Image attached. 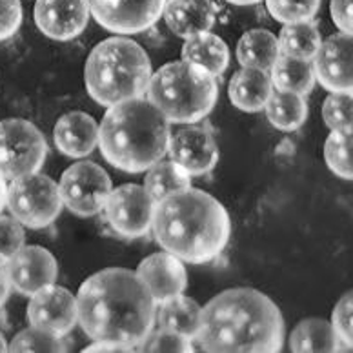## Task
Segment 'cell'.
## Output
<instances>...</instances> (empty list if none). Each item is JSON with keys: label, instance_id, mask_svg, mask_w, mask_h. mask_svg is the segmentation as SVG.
<instances>
[{"label": "cell", "instance_id": "obj_3", "mask_svg": "<svg viewBox=\"0 0 353 353\" xmlns=\"http://www.w3.org/2000/svg\"><path fill=\"white\" fill-rule=\"evenodd\" d=\"M152 230L164 252L182 263L208 264L226 250L232 221L217 199L190 186L155 202Z\"/></svg>", "mask_w": 353, "mask_h": 353}, {"label": "cell", "instance_id": "obj_36", "mask_svg": "<svg viewBox=\"0 0 353 353\" xmlns=\"http://www.w3.org/2000/svg\"><path fill=\"white\" fill-rule=\"evenodd\" d=\"M22 24L21 0H0V41L10 39Z\"/></svg>", "mask_w": 353, "mask_h": 353}, {"label": "cell", "instance_id": "obj_35", "mask_svg": "<svg viewBox=\"0 0 353 353\" xmlns=\"http://www.w3.org/2000/svg\"><path fill=\"white\" fill-rule=\"evenodd\" d=\"M24 246V228L17 219L0 215V259H11Z\"/></svg>", "mask_w": 353, "mask_h": 353}, {"label": "cell", "instance_id": "obj_16", "mask_svg": "<svg viewBox=\"0 0 353 353\" xmlns=\"http://www.w3.org/2000/svg\"><path fill=\"white\" fill-rule=\"evenodd\" d=\"M88 0H37V28L53 41L68 42L86 30L90 22Z\"/></svg>", "mask_w": 353, "mask_h": 353}, {"label": "cell", "instance_id": "obj_33", "mask_svg": "<svg viewBox=\"0 0 353 353\" xmlns=\"http://www.w3.org/2000/svg\"><path fill=\"white\" fill-rule=\"evenodd\" d=\"M139 350L141 352L148 353H186L193 352L192 341L176 335V333L170 332V330H157L148 335L141 344H139Z\"/></svg>", "mask_w": 353, "mask_h": 353}, {"label": "cell", "instance_id": "obj_41", "mask_svg": "<svg viewBox=\"0 0 353 353\" xmlns=\"http://www.w3.org/2000/svg\"><path fill=\"white\" fill-rule=\"evenodd\" d=\"M226 2L235 6H252V4H259L261 0H226Z\"/></svg>", "mask_w": 353, "mask_h": 353}, {"label": "cell", "instance_id": "obj_13", "mask_svg": "<svg viewBox=\"0 0 353 353\" xmlns=\"http://www.w3.org/2000/svg\"><path fill=\"white\" fill-rule=\"evenodd\" d=\"M352 35L335 33L321 42L313 57V73L315 81L330 93H348L352 95Z\"/></svg>", "mask_w": 353, "mask_h": 353}, {"label": "cell", "instance_id": "obj_19", "mask_svg": "<svg viewBox=\"0 0 353 353\" xmlns=\"http://www.w3.org/2000/svg\"><path fill=\"white\" fill-rule=\"evenodd\" d=\"M162 15L170 31L188 39L212 30L217 21V8L212 0H166Z\"/></svg>", "mask_w": 353, "mask_h": 353}, {"label": "cell", "instance_id": "obj_4", "mask_svg": "<svg viewBox=\"0 0 353 353\" xmlns=\"http://www.w3.org/2000/svg\"><path fill=\"white\" fill-rule=\"evenodd\" d=\"M170 137L166 117L152 102L137 97L108 108L97 146L117 170L142 173L166 155Z\"/></svg>", "mask_w": 353, "mask_h": 353}, {"label": "cell", "instance_id": "obj_28", "mask_svg": "<svg viewBox=\"0 0 353 353\" xmlns=\"http://www.w3.org/2000/svg\"><path fill=\"white\" fill-rule=\"evenodd\" d=\"M146 172L144 190L152 197L153 202L162 201V199L172 195V193L181 192V190H186V188L192 186L190 175L172 161H159Z\"/></svg>", "mask_w": 353, "mask_h": 353}, {"label": "cell", "instance_id": "obj_14", "mask_svg": "<svg viewBox=\"0 0 353 353\" xmlns=\"http://www.w3.org/2000/svg\"><path fill=\"white\" fill-rule=\"evenodd\" d=\"M168 153L172 162L190 176L212 172L219 161L217 141L204 128L186 124L175 135L170 137Z\"/></svg>", "mask_w": 353, "mask_h": 353}, {"label": "cell", "instance_id": "obj_10", "mask_svg": "<svg viewBox=\"0 0 353 353\" xmlns=\"http://www.w3.org/2000/svg\"><path fill=\"white\" fill-rule=\"evenodd\" d=\"M155 202L144 186L122 184L111 190L104 212L113 232L126 239L144 237L152 232Z\"/></svg>", "mask_w": 353, "mask_h": 353}, {"label": "cell", "instance_id": "obj_30", "mask_svg": "<svg viewBox=\"0 0 353 353\" xmlns=\"http://www.w3.org/2000/svg\"><path fill=\"white\" fill-rule=\"evenodd\" d=\"M8 352L11 353H61L66 352V344L61 337H55L51 333L31 326L22 330L8 344Z\"/></svg>", "mask_w": 353, "mask_h": 353}, {"label": "cell", "instance_id": "obj_15", "mask_svg": "<svg viewBox=\"0 0 353 353\" xmlns=\"http://www.w3.org/2000/svg\"><path fill=\"white\" fill-rule=\"evenodd\" d=\"M10 284L22 295H33L42 288L55 284L59 266L53 253L42 246H22L6 261Z\"/></svg>", "mask_w": 353, "mask_h": 353}, {"label": "cell", "instance_id": "obj_29", "mask_svg": "<svg viewBox=\"0 0 353 353\" xmlns=\"http://www.w3.org/2000/svg\"><path fill=\"white\" fill-rule=\"evenodd\" d=\"M352 132H332L324 144V159L333 173L341 179H353Z\"/></svg>", "mask_w": 353, "mask_h": 353}, {"label": "cell", "instance_id": "obj_37", "mask_svg": "<svg viewBox=\"0 0 353 353\" xmlns=\"http://www.w3.org/2000/svg\"><path fill=\"white\" fill-rule=\"evenodd\" d=\"M352 2L353 0H332L330 2V13L332 21L335 22L341 33L352 35L353 22H352Z\"/></svg>", "mask_w": 353, "mask_h": 353}, {"label": "cell", "instance_id": "obj_1", "mask_svg": "<svg viewBox=\"0 0 353 353\" xmlns=\"http://www.w3.org/2000/svg\"><path fill=\"white\" fill-rule=\"evenodd\" d=\"M77 312L81 328L97 343L139 348L152 333L157 303L137 272L106 268L79 288Z\"/></svg>", "mask_w": 353, "mask_h": 353}, {"label": "cell", "instance_id": "obj_2", "mask_svg": "<svg viewBox=\"0 0 353 353\" xmlns=\"http://www.w3.org/2000/svg\"><path fill=\"white\" fill-rule=\"evenodd\" d=\"M197 341L210 353H277L284 344L283 313L257 290H226L202 310Z\"/></svg>", "mask_w": 353, "mask_h": 353}, {"label": "cell", "instance_id": "obj_6", "mask_svg": "<svg viewBox=\"0 0 353 353\" xmlns=\"http://www.w3.org/2000/svg\"><path fill=\"white\" fill-rule=\"evenodd\" d=\"M148 101L168 122L195 124L210 115L217 104L215 75L186 61L168 62L155 71L148 84Z\"/></svg>", "mask_w": 353, "mask_h": 353}, {"label": "cell", "instance_id": "obj_12", "mask_svg": "<svg viewBox=\"0 0 353 353\" xmlns=\"http://www.w3.org/2000/svg\"><path fill=\"white\" fill-rule=\"evenodd\" d=\"M28 319L31 326L44 330L55 337H64L75 328L79 321L75 295H71L66 288L55 284L42 288L41 292L31 295Z\"/></svg>", "mask_w": 353, "mask_h": 353}, {"label": "cell", "instance_id": "obj_31", "mask_svg": "<svg viewBox=\"0 0 353 353\" xmlns=\"http://www.w3.org/2000/svg\"><path fill=\"white\" fill-rule=\"evenodd\" d=\"M266 6L275 21L292 24L312 21L321 10V0H266Z\"/></svg>", "mask_w": 353, "mask_h": 353}, {"label": "cell", "instance_id": "obj_32", "mask_svg": "<svg viewBox=\"0 0 353 353\" xmlns=\"http://www.w3.org/2000/svg\"><path fill=\"white\" fill-rule=\"evenodd\" d=\"M353 102L348 93H330L323 104V119L332 132H352Z\"/></svg>", "mask_w": 353, "mask_h": 353}, {"label": "cell", "instance_id": "obj_34", "mask_svg": "<svg viewBox=\"0 0 353 353\" xmlns=\"http://www.w3.org/2000/svg\"><path fill=\"white\" fill-rule=\"evenodd\" d=\"M352 319H353V293L348 292L341 301L337 303L332 315V328L335 330L339 343L352 350L353 344V330H352Z\"/></svg>", "mask_w": 353, "mask_h": 353}, {"label": "cell", "instance_id": "obj_42", "mask_svg": "<svg viewBox=\"0 0 353 353\" xmlns=\"http://www.w3.org/2000/svg\"><path fill=\"white\" fill-rule=\"evenodd\" d=\"M2 352H8V343H6L4 335L0 333V353Z\"/></svg>", "mask_w": 353, "mask_h": 353}, {"label": "cell", "instance_id": "obj_8", "mask_svg": "<svg viewBox=\"0 0 353 353\" xmlns=\"http://www.w3.org/2000/svg\"><path fill=\"white\" fill-rule=\"evenodd\" d=\"M48 155V144L35 124L24 119L0 121V175L4 179L39 172Z\"/></svg>", "mask_w": 353, "mask_h": 353}, {"label": "cell", "instance_id": "obj_22", "mask_svg": "<svg viewBox=\"0 0 353 353\" xmlns=\"http://www.w3.org/2000/svg\"><path fill=\"white\" fill-rule=\"evenodd\" d=\"M201 315L202 308L197 301L179 293L161 303L159 324L161 328L170 330L188 341H195L201 328Z\"/></svg>", "mask_w": 353, "mask_h": 353}, {"label": "cell", "instance_id": "obj_20", "mask_svg": "<svg viewBox=\"0 0 353 353\" xmlns=\"http://www.w3.org/2000/svg\"><path fill=\"white\" fill-rule=\"evenodd\" d=\"M272 91V79L268 75V71L243 68L232 77L230 86H228V97L233 106L241 111L259 113L266 106Z\"/></svg>", "mask_w": 353, "mask_h": 353}, {"label": "cell", "instance_id": "obj_38", "mask_svg": "<svg viewBox=\"0 0 353 353\" xmlns=\"http://www.w3.org/2000/svg\"><path fill=\"white\" fill-rule=\"evenodd\" d=\"M133 352L130 346H122V344H113V343H97L90 344L88 348H84V353H128Z\"/></svg>", "mask_w": 353, "mask_h": 353}, {"label": "cell", "instance_id": "obj_17", "mask_svg": "<svg viewBox=\"0 0 353 353\" xmlns=\"http://www.w3.org/2000/svg\"><path fill=\"white\" fill-rule=\"evenodd\" d=\"M137 275L146 284L155 303L175 297L188 286V273L184 263L168 252L153 253L144 259L137 268Z\"/></svg>", "mask_w": 353, "mask_h": 353}, {"label": "cell", "instance_id": "obj_5", "mask_svg": "<svg viewBox=\"0 0 353 353\" xmlns=\"http://www.w3.org/2000/svg\"><path fill=\"white\" fill-rule=\"evenodd\" d=\"M150 79V57L141 44L126 37H111L97 44L84 66L88 93L106 108L144 95Z\"/></svg>", "mask_w": 353, "mask_h": 353}, {"label": "cell", "instance_id": "obj_18", "mask_svg": "<svg viewBox=\"0 0 353 353\" xmlns=\"http://www.w3.org/2000/svg\"><path fill=\"white\" fill-rule=\"evenodd\" d=\"M53 141L62 155L84 159L99 144V124L84 111H70L57 121Z\"/></svg>", "mask_w": 353, "mask_h": 353}, {"label": "cell", "instance_id": "obj_23", "mask_svg": "<svg viewBox=\"0 0 353 353\" xmlns=\"http://www.w3.org/2000/svg\"><path fill=\"white\" fill-rule=\"evenodd\" d=\"M272 71V86L277 91L295 93V95H308L315 86V73L312 61H303L295 57L279 53L277 61L270 68Z\"/></svg>", "mask_w": 353, "mask_h": 353}, {"label": "cell", "instance_id": "obj_27", "mask_svg": "<svg viewBox=\"0 0 353 353\" xmlns=\"http://www.w3.org/2000/svg\"><path fill=\"white\" fill-rule=\"evenodd\" d=\"M281 53L303 61H312L323 42L321 31L313 22H292L284 24L281 35L277 37Z\"/></svg>", "mask_w": 353, "mask_h": 353}, {"label": "cell", "instance_id": "obj_7", "mask_svg": "<svg viewBox=\"0 0 353 353\" xmlns=\"http://www.w3.org/2000/svg\"><path fill=\"white\" fill-rule=\"evenodd\" d=\"M6 206L22 226L41 230L57 221L64 204L59 184L35 172L11 181L6 192Z\"/></svg>", "mask_w": 353, "mask_h": 353}, {"label": "cell", "instance_id": "obj_21", "mask_svg": "<svg viewBox=\"0 0 353 353\" xmlns=\"http://www.w3.org/2000/svg\"><path fill=\"white\" fill-rule=\"evenodd\" d=\"M182 61L208 70L212 75H222L230 64V48L221 37L210 31L188 37L181 51Z\"/></svg>", "mask_w": 353, "mask_h": 353}, {"label": "cell", "instance_id": "obj_11", "mask_svg": "<svg viewBox=\"0 0 353 353\" xmlns=\"http://www.w3.org/2000/svg\"><path fill=\"white\" fill-rule=\"evenodd\" d=\"M164 4L166 0H88L97 24L117 35L150 30L162 17Z\"/></svg>", "mask_w": 353, "mask_h": 353}, {"label": "cell", "instance_id": "obj_25", "mask_svg": "<svg viewBox=\"0 0 353 353\" xmlns=\"http://www.w3.org/2000/svg\"><path fill=\"white\" fill-rule=\"evenodd\" d=\"M339 344L335 330L323 319H306L290 335V350L295 353H332L337 352Z\"/></svg>", "mask_w": 353, "mask_h": 353}, {"label": "cell", "instance_id": "obj_24", "mask_svg": "<svg viewBox=\"0 0 353 353\" xmlns=\"http://www.w3.org/2000/svg\"><path fill=\"white\" fill-rule=\"evenodd\" d=\"M279 53L277 37L268 30L246 31L237 44V61L243 68L270 71Z\"/></svg>", "mask_w": 353, "mask_h": 353}, {"label": "cell", "instance_id": "obj_40", "mask_svg": "<svg viewBox=\"0 0 353 353\" xmlns=\"http://www.w3.org/2000/svg\"><path fill=\"white\" fill-rule=\"evenodd\" d=\"M6 192H8V188H6L4 176L0 175V212H2V208L6 206Z\"/></svg>", "mask_w": 353, "mask_h": 353}, {"label": "cell", "instance_id": "obj_26", "mask_svg": "<svg viewBox=\"0 0 353 353\" xmlns=\"http://www.w3.org/2000/svg\"><path fill=\"white\" fill-rule=\"evenodd\" d=\"M264 110L270 124L286 133L297 132L308 119V104L304 97L286 91L273 90Z\"/></svg>", "mask_w": 353, "mask_h": 353}, {"label": "cell", "instance_id": "obj_39", "mask_svg": "<svg viewBox=\"0 0 353 353\" xmlns=\"http://www.w3.org/2000/svg\"><path fill=\"white\" fill-rule=\"evenodd\" d=\"M11 292L10 277H8V268H6V261L0 259V308L4 306V303L8 301Z\"/></svg>", "mask_w": 353, "mask_h": 353}, {"label": "cell", "instance_id": "obj_9", "mask_svg": "<svg viewBox=\"0 0 353 353\" xmlns=\"http://www.w3.org/2000/svg\"><path fill=\"white\" fill-rule=\"evenodd\" d=\"M59 190L62 204L71 213L79 217H93L104 210L113 186L104 168L91 161H81L62 173Z\"/></svg>", "mask_w": 353, "mask_h": 353}]
</instances>
